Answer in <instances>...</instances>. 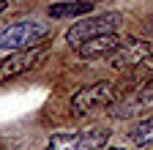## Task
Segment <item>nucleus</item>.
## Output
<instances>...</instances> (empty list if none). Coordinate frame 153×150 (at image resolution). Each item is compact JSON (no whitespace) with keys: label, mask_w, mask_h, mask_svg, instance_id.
I'll return each mask as SVG.
<instances>
[{"label":"nucleus","mask_w":153,"mask_h":150,"mask_svg":"<svg viewBox=\"0 0 153 150\" xmlns=\"http://www.w3.org/2000/svg\"><path fill=\"white\" fill-rule=\"evenodd\" d=\"M47 33H49V27L38 19H25V22L8 25L6 30H0V52H16V49L38 47L47 38Z\"/></svg>","instance_id":"1"},{"label":"nucleus","mask_w":153,"mask_h":150,"mask_svg":"<svg viewBox=\"0 0 153 150\" xmlns=\"http://www.w3.org/2000/svg\"><path fill=\"white\" fill-rule=\"evenodd\" d=\"M123 22V16L118 11H107V14H99V16H85V19H79L68 33H66V38L71 47H79L90 38H96V35H101V33H112V30H118Z\"/></svg>","instance_id":"2"},{"label":"nucleus","mask_w":153,"mask_h":150,"mask_svg":"<svg viewBox=\"0 0 153 150\" xmlns=\"http://www.w3.org/2000/svg\"><path fill=\"white\" fill-rule=\"evenodd\" d=\"M107 58H109L112 68L128 71V68H137V66H145V63L153 60V44L145 41V38H131V41L120 44L115 52H109Z\"/></svg>","instance_id":"3"},{"label":"nucleus","mask_w":153,"mask_h":150,"mask_svg":"<svg viewBox=\"0 0 153 150\" xmlns=\"http://www.w3.org/2000/svg\"><path fill=\"white\" fill-rule=\"evenodd\" d=\"M115 85L112 82H96V85H88L82 90H76L71 96V115H88V112L99 109V106H107L115 101Z\"/></svg>","instance_id":"4"},{"label":"nucleus","mask_w":153,"mask_h":150,"mask_svg":"<svg viewBox=\"0 0 153 150\" xmlns=\"http://www.w3.org/2000/svg\"><path fill=\"white\" fill-rule=\"evenodd\" d=\"M109 139L107 128L79 131V134H52L47 142V150H99Z\"/></svg>","instance_id":"5"},{"label":"nucleus","mask_w":153,"mask_h":150,"mask_svg":"<svg viewBox=\"0 0 153 150\" xmlns=\"http://www.w3.org/2000/svg\"><path fill=\"white\" fill-rule=\"evenodd\" d=\"M44 58L41 47H30V49H16L8 58L0 60V82H11L14 77H22L27 74L33 66H38V60Z\"/></svg>","instance_id":"6"},{"label":"nucleus","mask_w":153,"mask_h":150,"mask_svg":"<svg viewBox=\"0 0 153 150\" xmlns=\"http://www.w3.org/2000/svg\"><path fill=\"white\" fill-rule=\"evenodd\" d=\"M150 106H153V79L140 85L137 90H131L118 106H109V115L112 117H131V115H140L142 109H150Z\"/></svg>","instance_id":"7"},{"label":"nucleus","mask_w":153,"mask_h":150,"mask_svg":"<svg viewBox=\"0 0 153 150\" xmlns=\"http://www.w3.org/2000/svg\"><path fill=\"white\" fill-rule=\"evenodd\" d=\"M123 41H120V35L118 33H101V35H96V38H90V41H85V44H79L76 49H79V55L85 60H93V58H107L109 52H115Z\"/></svg>","instance_id":"8"},{"label":"nucleus","mask_w":153,"mask_h":150,"mask_svg":"<svg viewBox=\"0 0 153 150\" xmlns=\"http://www.w3.org/2000/svg\"><path fill=\"white\" fill-rule=\"evenodd\" d=\"M88 11H93V0H68V3H52L49 6V16H55V19L82 16Z\"/></svg>","instance_id":"9"},{"label":"nucleus","mask_w":153,"mask_h":150,"mask_svg":"<svg viewBox=\"0 0 153 150\" xmlns=\"http://www.w3.org/2000/svg\"><path fill=\"white\" fill-rule=\"evenodd\" d=\"M131 139L137 142V145H148V142H153V117L140 120L137 126H134V131H131Z\"/></svg>","instance_id":"10"},{"label":"nucleus","mask_w":153,"mask_h":150,"mask_svg":"<svg viewBox=\"0 0 153 150\" xmlns=\"http://www.w3.org/2000/svg\"><path fill=\"white\" fill-rule=\"evenodd\" d=\"M6 8H8V3H6V0H0V14H3Z\"/></svg>","instance_id":"11"},{"label":"nucleus","mask_w":153,"mask_h":150,"mask_svg":"<svg viewBox=\"0 0 153 150\" xmlns=\"http://www.w3.org/2000/svg\"><path fill=\"white\" fill-rule=\"evenodd\" d=\"M148 30H150V35H153V16L148 19Z\"/></svg>","instance_id":"12"},{"label":"nucleus","mask_w":153,"mask_h":150,"mask_svg":"<svg viewBox=\"0 0 153 150\" xmlns=\"http://www.w3.org/2000/svg\"><path fill=\"white\" fill-rule=\"evenodd\" d=\"M104 150H123V147H104Z\"/></svg>","instance_id":"13"}]
</instances>
